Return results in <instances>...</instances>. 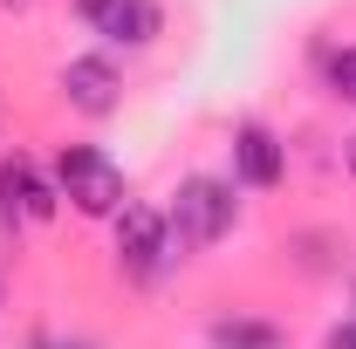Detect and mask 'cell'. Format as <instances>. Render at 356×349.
<instances>
[{
    "mask_svg": "<svg viewBox=\"0 0 356 349\" xmlns=\"http://www.w3.org/2000/svg\"><path fill=\"white\" fill-rule=\"evenodd\" d=\"M233 219H240V199H233V178H213V172H192L178 178L172 192V247L178 254H206V247H220L226 233H233Z\"/></svg>",
    "mask_w": 356,
    "mask_h": 349,
    "instance_id": "1",
    "label": "cell"
},
{
    "mask_svg": "<svg viewBox=\"0 0 356 349\" xmlns=\"http://www.w3.org/2000/svg\"><path fill=\"white\" fill-rule=\"evenodd\" d=\"M55 192L83 219H117L124 213V165L110 151H96V144H69L55 158Z\"/></svg>",
    "mask_w": 356,
    "mask_h": 349,
    "instance_id": "2",
    "label": "cell"
},
{
    "mask_svg": "<svg viewBox=\"0 0 356 349\" xmlns=\"http://www.w3.org/2000/svg\"><path fill=\"white\" fill-rule=\"evenodd\" d=\"M110 226H117V274H124V281H158V274L178 261L172 226H165V213H158V206L124 199V213L110 219Z\"/></svg>",
    "mask_w": 356,
    "mask_h": 349,
    "instance_id": "3",
    "label": "cell"
},
{
    "mask_svg": "<svg viewBox=\"0 0 356 349\" xmlns=\"http://www.w3.org/2000/svg\"><path fill=\"white\" fill-rule=\"evenodd\" d=\"M76 21L110 48H151L165 35V7L158 0H76Z\"/></svg>",
    "mask_w": 356,
    "mask_h": 349,
    "instance_id": "4",
    "label": "cell"
},
{
    "mask_svg": "<svg viewBox=\"0 0 356 349\" xmlns=\"http://www.w3.org/2000/svg\"><path fill=\"white\" fill-rule=\"evenodd\" d=\"M55 206H62L55 178H42L21 151L0 158V219H7V226H21V219H55Z\"/></svg>",
    "mask_w": 356,
    "mask_h": 349,
    "instance_id": "5",
    "label": "cell"
},
{
    "mask_svg": "<svg viewBox=\"0 0 356 349\" xmlns=\"http://www.w3.org/2000/svg\"><path fill=\"white\" fill-rule=\"evenodd\" d=\"M62 96H69V110H83V117H117L124 76L110 69V55H76V62H62Z\"/></svg>",
    "mask_w": 356,
    "mask_h": 349,
    "instance_id": "6",
    "label": "cell"
},
{
    "mask_svg": "<svg viewBox=\"0 0 356 349\" xmlns=\"http://www.w3.org/2000/svg\"><path fill=\"white\" fill-rule=\"evenodd\" d=\"M281 178H288V144L267 131V124H240L233 131V185L274 192Z\"/></svg>",
    "mask_w": 356,
    "mask_h": 349,
    "instance_id": "7",
    "label": "cell"
},
{
    "mask_svg": "<svg viewBox=\"0 0 356 349\" xmlns=\"http://www.w3.org/2000/svg\"><path fill=\"white\" fill-rule=\"evenodd\" d=\"M206 343L213 349H288V336L274 322H261V315H220L206 329Z\"/></svg>",
    "mask_w": 356,
    "mask_h": 349,
    "instance_id": "8",
    "label": "cell"
},
{
    "mask_svg": "<svg viewBox=\"0 0 356 349\" xmlns=\"http://www.w3.org/2000/svg\"><path fill=\"white\" fill-rule=\"evenodd\" d=\"M322 76H329V89H336L343 103H356V48H329V55H322Z\"/></svg>",
    "mask_w": 356,
    "mask_h": 349,
    "instance_id": "9",
    "label": "cell"
},
{
    "mask_svg": "<svg viewBox=\"0 0 356 349\" xmlns=\"http://www.w3.org/2000/svg\"><path fill=\"white\" fill-rule=\"evenodd\" d=\"M322 349H356V315H350V322H336V329L322 336Z\"/></svg>",
    "mask_w": 356,
    "mask_h": 349,
    "instance_id": "10",
    "label": "cell"
},
{
    "mask_svg": "<svg viewBox=\"0 0 356 349\" xmlns=\"http://www.w3.org/2000/svg\"><path fill=\"white\" fill-rule=\"evenodd\" d=\"M343 165H350V178H356V131L343 137Z\"/></svg>",
    "mask_w": 356,
    "mask_h": 349,
    "instance_id": "11",
    "label": "cell"
},
{
    "mask_svg": "<svg viewBox=\"0 0 356 349\" xmlns=\"http://www.w3.org/2000/svg\"><path fill=\"white\" fill-rule=\"evenodd\" d=\"M35 349H83V343H35Z\"/></svg>",
    "mask_w": 356,
    "mask_h": 349,
    "instance_id": "12",
    "label": "cell"
},
{
    "mask_svg": "<svg viewBox=\"0 0 356 349\" xmlns=\"http://www.w3.org/2000/svg\"><path fill=\"white\" fill-rule=\"evenodd\" d=\"M0 7H28V0H0Z\"/></svg>",
    "mask_w": 356,
    "mask_h": 349,
    "instance_id": "13",
    "label": "cell"
}]
</instances>
